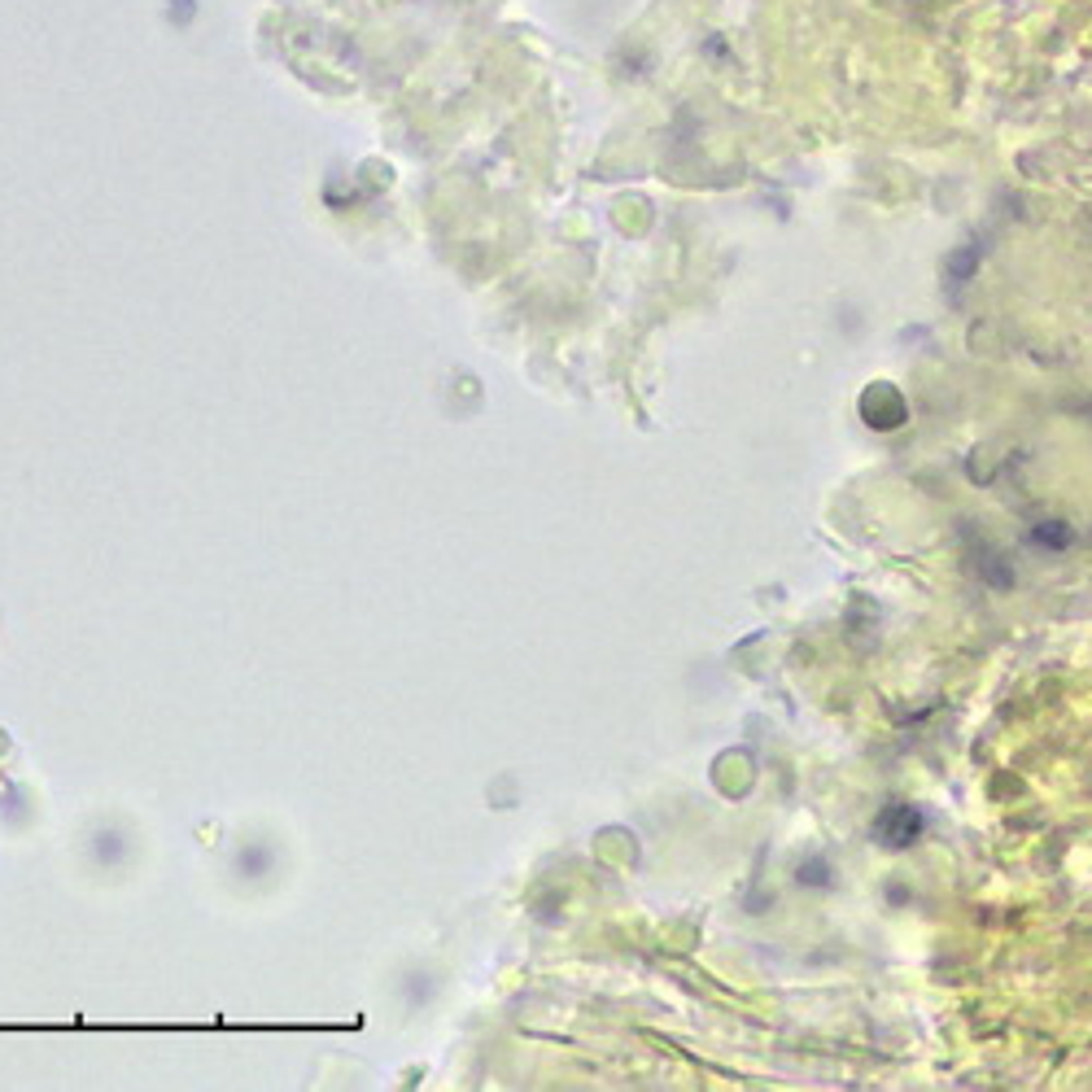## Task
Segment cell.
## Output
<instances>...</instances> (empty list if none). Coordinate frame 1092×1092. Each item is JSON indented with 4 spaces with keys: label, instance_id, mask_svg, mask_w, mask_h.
Here are the masks:
<instances>
[{
    "label": "cell",
    "instance_id": "6da1fadb",
    "mask_svg": "<svg viewBox=\"0 0 1092 1092\" xmlns=\"http://www.w3.org/2000/svg\"><path fill=\"white\" fill-rule=\"evenodd\" d=\"M918 830H922V822H918V813L914 809H887L883 817H879V826H874V834L887 844V848H904V844H914L918 840Z\"/></svg>",
    "mask_w": 1092,
    "mask_h": 1092
}]
</instances>
